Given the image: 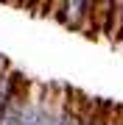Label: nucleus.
Returning <instances> with one entry per match:
<instances>
[{
	"label": "nucleus",
	"instance_id": "1",
	"mask_svg": "<svg viewBox=\"0 0 123 125\" xmlns=\"http://www.w3.org/2000/svg\"><path fill=\"white\" fill-rule=\"evenodd\" d=\"M92 11H95V0H64L53 20L67 31L92 36Z\"/></svg>",
	"mask_w": 123,
	"mask_h": 125
},
{
	"label": "nucleus",
	"instance_id": "2",
	"mask_svg": "<svg viewBox=\"0 0 123 125\" xmlns=\"http://www.w3.org/2000/svg\"><path fill=\"white\" fill-rule=\"evenodd\" d=\"M28 89H31L28 78H23L14 86L11 97L6 100L3 111H0V125H23V114H25V106H28Z\"/></svg>",
	"mask_w": 123,
	"mask_h": 125
},
{
	"label": "nucleus",
	"instance_id": "3",
	"mask_svg": "<svg viewBox=\"0 0 123 125\" xmlns=\"http://www.w3.org/2000/svg\"><path fill=\"white\" fill-rule=\"evenodd\" d=\"M115 103L106 100H95L84 94V108H81V125H106V117H109Z\"/></svg>",
	"mask_w": 123,
	"mask_h": 125
},
{
	"label": "nucleus",
	"instance_id": "4",
	"mask_svg": "<svg viewBox=\"0 0 123 125\" xmlns=\"http://www.w3.org/2000/svg\"><path fill=\"white\" fill-rule=\"evenodd\" d=\"M25 78V72H20L17 67H6L3 72H0V111H3V106H6V100L11 97V92H14V86L20 83V81Z\"/></svg>",
	"mask_w": 123,
	"mask_h": 125
},
{
	"label": "nucleus",
	"instance_id": "5",
	"mask_svg": "<svg viewBox=\"0 0 123 125\" xmlns=\"http://www.w3.org/2000/svg\"><path fill=\"white\" fill-rule=\"evenodd\" d=\"M81 108H84V94L70 89V97H67V106H64L62 125H81Z\"/></svg>",
	"mask_w": 123,
	"mask_h": 125
},
{
	"label": "nucleus",
	"instance_id": "6",
	"mask_svg": "<svg viewBox=\"0 0 123 125\" xmlns=\"http://www.w3.org/2000/svg\"><path fill=\"white\" fill-rule=\"evenodd\" d=\"M112 125H123V106H115V120Z\"/></svg>",
	"mask_w": 123,
	"mask_h": 125
}]
</instances>
